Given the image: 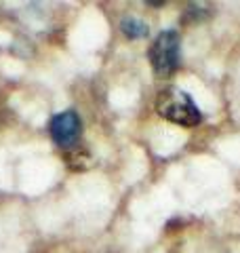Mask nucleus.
Here are the masks:
<instances>
[{"label": "nucleus", "mask_w": 240, "mask_h": 253, "mask_svg": "<svg viewBox=\"0 0 240 253\" xmlns=\"http://www.w3.org/2000/svg\"><path fill=\"white\" fill-rule=\"evenodd\" d=\"M156 110L166 121L183 125V126H194L200 123V118H202L200 116V110L196 108V104L192 101L190 95L181 89H175V86L160 91L158 99H156Z\"/></svg>", "instance_id": "f257e3e1"}, {"label": "nucleus", "mask_w": 240, "mask_h": 253, "mask_svg": "<svg viewBox=\"0 0 240 253\" xmlns=\"http://www.w3.org/2000/svg\"><path fill=\"white\" fill-rule=\"evenodd\" d=\"M150 61L158 76H169L179 66V34L177 32H160L150 46Z\"/></svg>", "instance_id": "f03ea898"}, {"label": "nucleus", "mask_w": 240, "mask_h": 253, "mask_svg": "<svg viewBox=\"0 0 240 253\" xmlns=\"http://www.w3.org/2000/svg\"><path fill=\"white\" fill-rule=\"evenodd\" d=\"M122 32L129 38H143L148 34V26L139 19H133V17H126L122 19Z\"/></svg>", "instance_id": "20e7f679"}, {"label": "nucleus", "mask_w": 240, "mask_h": 253, "mask_svg": "<svg viewBox=\"0 0 240 253\" xmlns=\"http://www.w3.org/2000/svg\"><path fill=\"white\" fill-rule=\"evenodd\" d=\"M80 118L76 112H61L57 114L51 121V135H53V141L61 148H68V146H74L78 137H80Z\"/></svg>", "instance_id": "7ed1b4c3"}]
</instances>
